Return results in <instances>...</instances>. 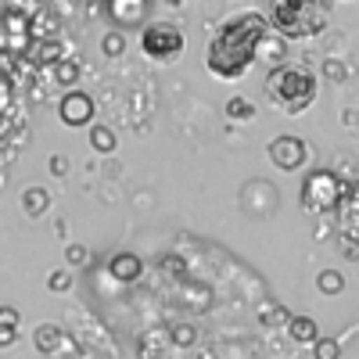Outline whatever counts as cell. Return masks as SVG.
I'll list each match as a JSON object with an SVG mask.
<instances>
[{
  "label": "cell",
  "instance_id": "cell-13",
  "mask_svg": "<svg viewBox=\"0 0 359 359\" xmlns=\"http://www.w3.org/2000/svg\"><path fill=\"white\" fill-rule=\"evenodd\" d=\"M287 334H291V341H298V345H316V341H320V327H316L313 316H291V320H287Z\"/></svg>",
  "mask_w": 359,
  "mask_h": 359
},
{
  "label": "cell",
  "instance_id": "cell-14",
  "mask_svg": "<svg viewBox=\"0 0 359 359\" xmlns=\"http://www.w3.org/2000/svg\"><path fill=\"white\" fill-rule=\"evenodd\" d=\"M111 15H115V22L118 25H137V22H144L147 18V4L144 0H133V4H126V0H118V4H111Z\"/></svg>",
  "mask_w": 359,
  "mask_h": 359
},
{
  "label": "cell",
  "instance_id": "cell-23",
  "mask_svg": "<svg viewBox=\"0 0 359 359\" xmlns=\"http://www.w3.org/2000/svg\"><path fill=\"white\" fill-rule=\"evenodd\" d=\"M101 50H104L108 57H118V54H123V50H126V36H123V29H111V33H104Z\"/></svg>",
  "mask_w": 359,
  "mask_h": 359
},
{
  "label": "cell",
  "instance_id": "cell-3",
  "mask_svg": "<svg viewBox=\"0 0 359 359\" xmlns=\"http://www.w3.org/2000/svg\"><path fill=\"white\" fill-rule=\"evenodd\" d=\"M262 94L284 115H302L316 101V76L306 65H280L266 76Z\"/></svg>",
  "mask_w": 359,
  "mask_h": 359
},
{
  "label": "cell",
  "instance_id": "cell-2",
  "mask_svg": "<svg viewBox=\"0 0 359 359\" xmlns=\"http://www.w3.org/2000/svg\"><path fill=\"white\" fill-rule=\"evenodd\" d=\"M269 29L287 43V40H313L320 36L327 22H331V8L320 0H280L269 8Z\"/></svg>",
  "mask_w": 359,
  "mask_h": 359
},
{
  "label": "cell",
  "instance_id": "cell-1",
  "mask_svg": "<svg viewBox=\"0 0 359 359\" xmlns=\"http://www.w3.org/2000/svg\"><path fill=\"white\" fill-rule=\"evenodd\" d=\"M269 33V18L262 11H245L216 29V36L205 47V69L216 79H241L259 62V43Z\"/></svg>",
  "mask_w": 359,
  "mask_h": 359
},
{
  "label": "cell",
  "instance_id": "cell-28",
  "mask_svg": "<svg viewBox=\"0 0 359 359\" xmlns=\"http://www.w3.org/2000/svg\"><path fill=\"white\" fill-rule=\"evenodd\" d=\"M69 284H72V277H69V269H54V273L47 277V287H50L54 294H62V291H69Z\"/></svg>",
  "mask_w": 359,
  "mask_h": 359
},
{
  "label": "cell",
  "instance_id": "cell-9",
  "mask_svg": "<svg viewBox=\"0 0 359 359\" xmlns=\"http://www.w3.org/2000/svg\"><path fill=\"white\" fill-rule=\"evenodd\" d=\"M334 216H338L341 233L359 237V184H355V180H352V184H345V194H341V201L334 208Z\"/></svg>",
  "mask_w": 359,
  "mask_h": 359
},
{
  "label": "cell",
  "instance_id": "cell-31",
  "mask_svg": "<svg viewBox=\"0 0 359 359\" xmlns=\"http://www.w3.org/2000/svg\"><path fill=\"white\" fill-rule=\"evenodd\" d=\"M50 172H54V176H65V172H69V158H65V155H54V158H50Z\"/></svg>",
  "mask_w": 359,
  "mask_h": 359
},
{
  "label": "cell",
  "instance_id": "cell-4",
  "mask_svg": "<svg viewBox=\"0 0 359 359\" xmlns=\"http://www.w3.org/2000/svg\"><path fill=\"white\" fill-rule=\"evenodd\" d=\"M345 194V180L334 172V169H313L306 180H302V208L309 216H331L338 201Z\"/></svg>",
  "mask_w": 359,
  "mask_h": 359
},
{
  "label": "cell",
  "instance_id": "cell-24",
  "mask_svg": "<svg viewBox=\"0 0 359 359\" xmlns=\"http://www.w3.org/2000/svg\"><path fill=\"white\" fill-rule=\"evenodd\" d=\"M313 355H316V359H341V341H334V338H320V341L313 345Z\"/></svg>",
  "mask_w": 359,
  "mask_h": 359
},
{
  "label": "cell",
  "instance_id": "cell-6",
  "mask_svg": "<svg viewBox=\"0 0 359 359\" xmlns=\"http://www.w3.org/2000/svg\"><path fill=\"white\" fill-rule=\"evenodd\" d=\"M29 50H33V36H29V11L4 8V11H0V54H4V57H25Z\"/></svg>",
  "mask_w": 359,
  "mask_h": 359
},
{
  "label": "cell",
  "instance_id": "cell-22",
  "mask_svg": "<svg viewBox=\"0 0 359 359\" xmlns=\"http://www.w3.org/2000/svg\"><path fill=\"white\" fill-rule=\"evenodd\" d=\"M316 287H320L323 294H341V291H345V277L338 273V269H323V273L316 277Z\"/></svg>",
  "mask_w": 359,
  "mask_h": 359
},
{
  "label": "cell",
  "instance_id": "cell-12",
  "mask_svg": "<svg viewBox=\"0 0 359 359\" xmlns=\"http://www.w3.org/2000/svg\"><path fill=\"white\" fill-rule=\"evenodd\" d=\"M259 62H269V65H273V69H280L284 65V57H287V43L273 33V29H269V33L262 36V43H259Z\"/></svg>",
  "mask_w": 359,
  "mask_h": 359
},
{
  "label": "cell",
  "instance_id": "cell-17",
  "mask_svg": "<svg viewBox=\"0 0 359 359\" xmlns=\"http://www.w3.org/2000/svg\"><path fill=\"white\" fill-rule=\"evenodd\" d=\"M33 62L36 65H57V62H65V47H62V40H54V43H33Z\"/></svg>",
  "mask_w": 359,
  "mask_h": 359
},
{
  "label": "cell",
  "instance_id": "cell-20",
  "mask_svg": "<svg viewBox=\"0 0 359 359\" xmlns=\"http://www.w3.org/2000/svg\"><path fill=\"white\" fill-rule=\"evenodd\" d=\"M194 341H198V327H194V323H172V327H169V345L191 348Z\"/></svg>",
  "mask_w": 359,
  "mask_h": 359
},
{
  "label": "cell",
  "instance_id": "cell-25",
  "mask_svg": "<svg viewBox=\"0 0 359 359\" xmlns=\"http://www.w3.org/2000/svg\"><path fill=\"white\" fill-rule=\"evenodd\" d=\"M323 76L331 79V83H345V76H348V65L341 62V57H327V62H323Z\"/></svg>",
  "mask_w": 359,
  "mask_h": 359
},
{
  "label": "cell",
  "instance_id": "cell-10",
  "mask_svg": "<svg viewBox=\"0 0 359 359\" xmlns=\"http://www.w3.org/2000/svg\"><path fill=\"white\" fill-rule=\"evenodd\" d=\"M108 273H111V280H118V284H133V280H140V273H144V259H140L137 252H115V255L108 259Z\"/></svg>",
  "mask_w": 359,
  "mask_h": 359
},
{
  "label": "cell",
  "instance_id": "cell-18",
  "mask_svg": "<svg viewBox=\"0 0 359 359\" xmlns=\"http://www.w3.org/2000/svg\"><path fill=\"white\" fill-rule=\"evenodd\" d=\"M90 147H94L97 155H111L118 140H115V130L111 126H90Z\"/></svg>",
  "mask_w": 359,
  "mask_h": 359
},
{
  "label": "cell",
  "instance_id": "cell-32",
  "mask_svg": "<svg viewBox=\"0 0 359 359\" xmlns=\"http://www.w3.org/2000/svg\"><path fill=\"white\" fill-rule=\"evenodd\" d=\"M15 338H18L15 327H0V348H11V345H15Z\"/></svg>",
  "mask_w": 359,
  "mask_h": 359
},
{
  "label": "cell",
  "instance_id": "cell-30",
  "mask_svg": "<svg viewBox=\"0 0 359 359\" xmlns=\"http://www.w3.org/2000/svg\"><path fill=\"white\" fill-rule=\"evenodd\" d=\"M65 259H69L72 269H79V266H86V248H83V245H69V248H65Z\"/></svg>",
  "mask_w": 359,
  "mask_h": 359
},
{
  "label": "cell",
  "instance_id": "cell-27",
  "mask_svg": "<svg viewBox=\"0 0 359 359\" xmlns=\"http://www.w3.org/2000/svg\"><path fill=\"white\" fill-rule=\"evenodd\" d=\"M338 252L348 259V262H359V237H348V233H338Z\"/></svg>",
  "mask_w": 359,
  "mask_h": 359
},
{
  "label": "cell",
  "instance_id": "cell-7",
  "mask_svg": "<svg viewBox=\"0 0 359 359\" xmlns=\"http://www.w3.org/2000/svg\"><path fill=\"white\" fill-rule=\"evenodd\" d=\"M266 155H269V162H273L280 172H294V169H302V165L309 162V147H306L302 137L284 133V137H273V140H269Z\"/></svg>",
  "mask_w": 359,
  "mask_h": 359
},
{
  "label": "cell",
  "instance_id": "cell-21",
  "mask_svg": "<svg viewBox=\"0 0 359 359\" xmlns=\"http://www.w3.org/2000/svg\"><path fill=\"white\" fill-rule=\"evenodd\" d=\"M226 115L233 118V123H252V118H255V104L248 97H230L226 101Z\"/></svg>",
  "mask_w": 359,
  "mask_h": 359
},
{
  "label": "cell",
  "instance_id": "cell-11",
  "mask_svg": "<svg viewBox=\"0 0 359 359\" xmlns=\"http://www.w3.org/2000/svg\"><path fill=\"white\" fill-rule=\"evenodd\" d=\"M57 29H62V22L54 18L50 8H33L29 11V36H33V43H54Z\"/></svg>",
  "mask_w": 359,
  "mask_h": 359
},
{
  "label": "cell",
  "instance_id": "cell-19",
  "mask_svg": "<svg viewBox=\"0 0 359 359\" xmlns=\"http://www.w3.org/2000/svg\"><path fill=\"white\" fill-rule=\"evenodd\" d=\"M54 83L57 86H69V90L79 83V62H76V57H65V62L54 65Z\"/></svg>",
  "mask_w": 359,
  "mask_h": 359
},
{
  "label": "cell",
  "instance_id": "cell-26",
  "mask_svg": "<svg viewBox=\"0 0 359 359\" xmlns=\"http://www.w3.org/2000/svg\"><path fill=\"white\" fill-rule=\"evenodd\" d=\"M259 320H262V323L269 327V323H287L291 316L284 313V306H277V302H273V306H269V302H266V306L259 309Z\"/></svg>",
  "mask_w": 359,
  "mask_h": 359
},
{
  "label": "cell",
  "instance_id": "cell-29",
  "mask_svg": "<svg viewBox=\"0 0 359 359\" xmlns=\"http://www.w3.org/2000/svg\"><path fill=\"white\" fill-rule=\"evenodd\" d=\"M18 323H22V313L15 306H0V327H15L18 331Z\"/></svg>",
  "mask_w": 359,
  "mask_h": 359
},
{
  "label": "cell",
  "instance_id": "cell-5",
  "mask_svg": "<svg viewBox=\"0 0 359 359\" xmlns=\"http://www.w3.org/2000/svg\"><path fill=\"white\" fill-rule=\"evenodd\" d=\"M140 50L158 65H172L184 54V33H180L176 22H147L140 29Z\"/></svg>",
  "mask_w": 359,
  "mask_h": 359
},
{
  "label": "cell",
  "instance_id": "cell-8",
  "mask_svg": "<svg viewBox=\"0 0 359 359\" xmlns=\"http://www.w3.org/2000/svg\"><path fill=\"white\" fill-rule=\"evenodd\" d=\"M94 97L86 94V90H69V94L57 101V118H62V126L69 130H83V126H94Z\"/></svg>",
  "mask_w": 359,
  "mask_h": 359
},
{
  "label": "cell",
  "instance_id": "cell-16",
  "mask_svg": "<svg viewBox=\"0 0 359 359\" xmlns=\"http://www.w3.org/2000/svg\"><path fill=\"white\" fill-rule=\"evenodd\" d=\"M22 208H25V216L40 219L47 208H50V194H47L43 187H29V191L22 194Z\"/></svg>",
  "mask_w": 359,
  "mask_h": 359
},
{
  "label": "cell",
  "instance_id": "cell-15",
  "mask_svg": "<svg viewBox=\"0 0 359 359\" xmlns=\"http://www.w3.org/2000/svg\"><path fill=\"white\" fill-rule=\"evenodd\" d=\"M33 345H36V352H57V345H62V327L57 323H40L33 331Z\"/></svg>",
  "mask_w": 359,
  "mask_h": 359
}]
</instances>
